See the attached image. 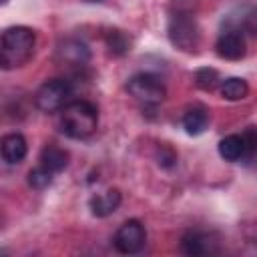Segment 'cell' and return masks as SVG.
I'll return each instance as SVG.
<instances>
[{"instance_id":"ac0fdd59","label":"cell","mask_w":257,"mask_h":257,"mask_svg":"<svg viewBox=\"0 0 257 257\" xmlns=\"http://www.w3.org/2000/svg\"><path fill=\"white\" fill-rule=\"evenodd\" d=\"M106 46L114 56H120L131 50V40L122 30H108L106 34Z\"/></svg>"},{"instance_id":"2e32d148","label":"cell","mask_w":257,"mask_h":257,"mask_svg":"<svg viewBox=\"0 0 257 257\" xmlns=\"http://www.w3.org/2000/svg\"><path fill=\"white\" fill-rule=\"evenodd\" d=\"M225 26H233L241 32L257 34V8H245L237 18H229Z\"/></svg>"},{"instance_id":"ba28073f","label":"cell","mask_w":257,"mask_h":257,"mask_svg":"<svg viewBox=\"0 0 257 257\" xmlns=\"http://www.w3.org/2000/svg\"><path fill=\"white\" fill-rule=\"evenodd\" d=\"M215 50L221 58L225 60H239L245 56V36L241 30L233 28V26H225L221 30V34L217 36L215 42Z\"/></svg>"},{"instance_id":"9c48e42d","label":"cell","mask_w":257,"mask_h":257,"mask_svg":"<svg viewBox=\"0 0 257 257\" xmlns=\"http://www.w3.org/2000/svg\"><path fill=\"white\" fill-rule=\"evenodd\" d=\"M56 58L62 62V64H68V66H84L88 60H90V50L84 42L80 40H74V38H66L58 44L56 48Z\"/></svg>"},{"instance_id":"ffe728a7","label":"cell","mask_w":257,"mask_h":257,"mask_svg":"<svg viewBox=\"0 0 257 257\" xmlns=\"http://www.w3.org/2000/svg\"><path fill=\"white\" fill-rule=\"evenodd\" d=\"M241 135H243V141H245L247 159H251L253 155H257V126H247Z\"/></svg>"},{"instance_id":"3957f363","label":"cell","mask_w":257,"mask_h":257,"mask_svg":"<svg viewBox=\"0 0 257 257\" xmlns=\"http://www.w3.org/2000/svg\"><path fill=\"white\" fill-rule=\"evenodd\" d=\"M167 34L173 46H177L183 52H197L201 44V28L197 24L195 12H183V10H171Z\"/></svg>"},{"instance_id":"30bf717a","label":"cell","mask_w":257,"mask_h":257,"mask_svg":"<svg viewBox=\"0 0 257 257\" xmlns=\"http://www.w3.org/2000/svg\"><path fill=\"white\" fill-rule=\"evenodd\" d=\"M0 151H2V159H4L6 165H18L26 157L28 145H26V139L20 133H10V135L2 137Z\"/></svg>"},{"instance_id":"277c9868","label":"cell","mask_w":257,"mask_h":257,"mask_svg":"<svg viewBox=\"0 0 257 257\" xmlns=\"http://www.w3.org/2000/svg\"><path fill=\"white\" fill-rule=\"evenodd\" d=\"M126 90L135 100H139L145 106H157L167 96V88H165L163 80L151 72L133 74L126 82Z\"/></svg>"},{"instance_id":"4fadbf2b","label":"cell","mask_w":257,"mask_h":257,"mask_svg":"<svg viewBox=\"0 0 257 257\" xmlns=\"http://www.w3.org/2000/svg\"><path fill=\"white\" fill-rule=\"evenodd\" d=\"M219 155L229 161V163H237L247 159V149H245V141L243 135H227L219 141Z\"/></svg>"},{"instance_id":"5bb4252c","label":"cell","mask_w":257,"mask_h":257,"mask_svg":"<svg viewBox=\"0 0 257 257\" xmlns=\"http://www.w3.org/2000/svg\"><path fill=\"white\" fill-rule=\"evenodd\" d=\"M40 165H44L46 169H50L54 175L64 171L66 165H68V153L58 147V145H46L42 151H40Z\"/></svg>"},{"instance_id":"7a4b0ae2","label":"cell","mask_w":257,"mask_h":257,"mask_svg":"<svg viewBox=\"0 0 257 257\" xmlns=\"http://www.w3.org/2000/svg\"><path fill=\"white\" fill-rule=\"evenodd\" d=\"M58 124L70 139H88L98 126V110L88 100H70L60 110Z\"/></svg>"},{"instance_id":"52a82bcc","label":"cell","mask_w":257,"mask_h":257,"mask_svg":"<svg viewBox=\"0 0 257 257\" xmlns=\"http://www.w3.org/2000/svg\"><path fill=\"white\" fill-rule=\"evenodd\" d=\"M181 251L191 257L211 255L219 251V239L215 233L207 231H187L181 239Z\"/></svg>"},{"instance_id":"7c38bea8","label":"cell","mask_w":257,"mask_h":257,"mask_svg":"<svg viewBox=\"0 0 257 257\" xmlns=\"http://www.w3.org/2000/svg\"><path fill=\"white\" fill-rule=\"evenodd\" d=\"M181 122H183V128L187 131V135L197 137V135L205 133V128L209 126V110H207V106H203V104L189 106L183 112Z\"/></svg>"},{"instance_id":"8992f818","label":"cell","mask_w":257,"mask_h":257,"mask_svg":"<svg viewBox=\"0 0 257 257\" xmlns=\"http://www.w3.org/2000/svg\"><path fill=\"white\" fill-rule=\"evenodd\" d=\"M147 243V231H145V225L137 219H128L124 221L114 237H112V245L118 253L122 255H133V253H139Z\"/></svg>"},{"instance_id":"5b68a950","label":"cell","mask_w":257,"mask_h":257,"mask_svg":"<svg viewBox=\"0 0 257 257\" xmlns=\"http://www.w3.org/2000/svg\"><path fill=\"white\" fill-rule=\"evenodd\" d=\"M72 96V84L66 78H50L46 80L34 94V104L42 112L62 110Z\"/></svg>"},{"instance_id":"d6986e66","label":"cell","mask_w":257,"mask_h":257,"mask_svg":"<svg viewBox=\"0 0 257 257\" xmlns=\"http://www.w3.org/2000/svg\"><path fill=\"white\" fill-rule=\"evenodd\" d=\"M52 177H54V173H52L50 169H46L44 165H38V167H34V169L28 173V185H30L32 189H36V191H42V189L50 187Z\"/></svg>"},{"instance_id":"e0dca14e","label":"cell","mask_w":257,"mask_h":257,"mask_svg":"<svg viewBox=\"0 0 257 257\" xmlns=\"http://www.w3.org/2000/svg\"><path fill=\"white\" fill-rule=\"evenodd\" d=\"M195 84L201 88V90H215L217 86H221V76H219V72L215 70V68H209V66H205V68H199L197 72H195Z\"/></svg>"},{"instance_id":"8fae6325","label":"cell","mask_w":257,"mask_h":257,"mask_svg":"<svg viewBox=\"0 0 257 257\" xmlns=\"http://www.w3.org/2000/svg\"><path fill=\"white\" fill-rule=\"evenodd\" d=\"M90 211L94 217H108L112 215L120 205V191L118 189H106L102 193H96L90 197Z\"/></svg>"},{"instance_id":"9a60e30c","label":"cell","mask_w":257,"mask_h":257,"mask_svg":"<svg viewBox=\"0 0 257 257\" xmlns=\"http://www.w3.org/2000/svg\"><path fill=\"white\" fill-rule=\"evenodd\" d=\"M219 92L225 100H241L247 96L249 92V84L245 78H239V76H231V78H225L221 80V86H219Z\"/></svg>"},{"instance_id":"6da1fadb","label":"cell","mask_w":257,"mask_h":257,"mask_svg":"<svg viewBox=\"0 0 257 257\" xmlns=\"http://www.w3.org/2000/svg\"><path fill=\"white\" fill-rule=\"evenodd\" d=\"M36 46V34L28 26H10L0 38V64L4 70H14L24 66Z\"/></svg>"},{"instance_id":"44dd1931","label":"cell","mask_w":257,"mask_h":257,"mask_svg":"<svg viewBox=\"0 0 257 257\" xmlns=\"http://www.w3.org/2000/svg\"><path fill=\"white\" fill-rule=\"evenodd\" d=\"M86 2H98V0H86Z\"/></svg>"}]
</instances>
